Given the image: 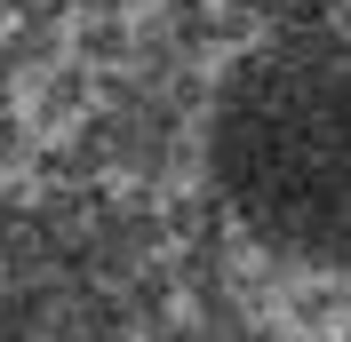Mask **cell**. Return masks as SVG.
<instances>
[{
	"mask_svg": "<svg viewBox=\"0 0 351 342\" xmlns=\"http://www.w3.org/2000/svg\"><path fill=\"white\" fill-rule=\"evenodd\" d=\"M0 342H120L88 263L8 199H0Z\"/></svg>",
	"mask_w": 351,
	"mask_h": 342,
	"instance_id": "2",
	"label": "cell"
},
{
	"mask_svg": "<svg viewBox=\"0 0 351 342\" xmlns=\"http://www.w3.org/2000/svg\"><path fill=\"white\" fill-rule=\"evenodd\" d=\"M216 192L263 255L351 271V24L287 32L223 80Z\"/></svg>",
	"mask_w": 351,
	"mask_h": 342,
	"instance_id": "1",
	"label": "cell"
}]
</instances>
